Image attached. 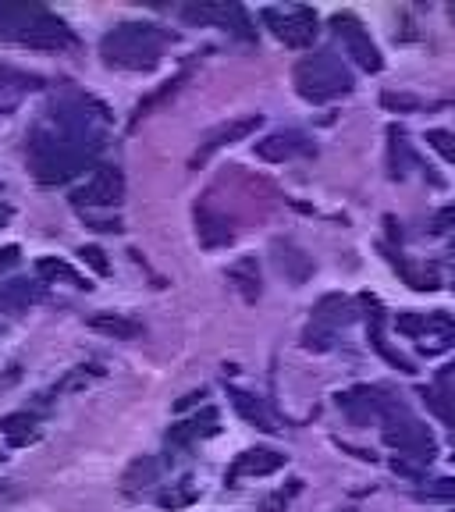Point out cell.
<instances>
[{"mask_svg":"<svg viewBox=\"0 0 455 512\" xmlns=\"http://www.w3.org/2000/svg\"><path fill=\"white\" fill-rule=\"evenodd\" d=\"M296 89L310 104H328L352 89V72L335 54H317L296 64Z\"/></svg>","mask_w":455,"mask_h":512,"instance_id":"cell-1","label":"cell"},{"mask_svg":"<svg viewBox=\"0 0 455 512\" xmlns=\"http://www.w3.org/2000/svg\"><path fill=\"white\" fill-rule=\"evenodd\" d=\"M381 424H384V441H388L392 448H399L406 459H416V463L427 466L434 456H438V441H434V434L427 431L402 402H395V406L388 409V416H384Z\"/></svg>","mask_w":455,"mask_h":512,"instance_id":"cell-2","label":"cell"},{"mask_svg":"<svg viewBox=\"0 0 455 512\" xmlns=\"http://www.w3.org/2000/svg\"><path fill=\"white\" fill-rule=\"evenodd\" d=\"M399 331L413 338L427 356H438L455 345V320L448 313H399Z\"/></svg>","mask_w":455,"mask_h":512,"instance_id":"cell-3","label":"cell"},{"mask_svg":"<svg viewBox=\"0 0 455 512\" xmlns=\"http://www.w3.org/2000/svg\"><path fill=\"white\" fill-rule=\"evenodd\" d=\"M264 22L285 47H310L317 36V15L310 8H267Z\"/></svg>","mask_w":455,"mask_h":512,"instance_id":"cell-4","label":"cell"},{"mask_svg":"<svg viewBox=\"0 0 455 512\" xmlns=\"http://www.w3.org/2000/svg\"><path fill=\"white\" fill-rule=\"evenodd\" d=\"M335 32H338V40L345 43V50H349V57L356 64H360V68H367V72H381V50L374 47V40H370V32L363 29L360 22H356V18L352 15H338L335 22Z\"/></svg>","mask_w":455,"mask_h":512,"instance_id":"cell-5","label":"cell"},{"mask_svg":"<svg viewBox=\"0 0 455 512\" xmlns=\"http://www.w3.org/2000/svg\"><path fill=\"white\" fill-rule=\"evenodd\" d=\"M160 47V32L153 25H125L114 36H107L104 50L111 54V61H121L125 54H143L153 64V54Z\"/></svg>","mask_w":455,"mask_h":512,"instance_id":"cell-6","label":"cell"},{"mask_svg":"<svg viewBox=\"0 0 455 512\" xmlns=\"http://www.w3.org/2000/svg\"><path fill=\"white\" fill-rule=\"evenodd\" d=\"M285 466V456L281 452H274V448H253V452H242L239 459H235L232 473H228V480H242V477H267V473L281 470Z\"/></svg>","mask_w":455,"mask_h":512,"instance_id":"cell-7","label":"cell"},{"mask_svg":"<svg viewBox=\"0 0 455 512\" xmlns=\"http://www.w3.org/2000/svg\"><path fill=\"white\" fill-rule=\"evenodd\" d=\"M185 18H192V22H217V25H228V29H235L239 36H253L249 32V18L242 15V8H235V4H200V8H189L185 11Z\"/></svg>","mask_w":455,"mask_h":512,"instance_id":"cell-8","label":"cell"},{"mask_svg":"<svg viewBox=\"0 0 455 512\" xmlns=\"http://www.w3.org/2000/svg\"><path fill=\"white\" fill-rule=\"evenodd\" d=\"M306 150H310V143H306L299 132H274V136H267L264 143L256 146V153L264 160H274V164L299 157V153H306Z\"/></svg>","mask_w":455,"mask_h":512,"instance_id":"cell-9","label":"cell"},{"mask_svg":"<svg viewBox=\"0 0 455 512\" xmlns=\"http://www.w3.org/2000/svg\"><path fill=\"white\" fill-rule=\"evenodd\" d=\"M256 125H260V114H249V118L228 121V125L214 128V132L207 136V143H203V150H200V157H196V160H207L210 153L221 150V146H232L235 139H242V136H249V132H256Z\"/></svg>","mask_w":455,"mask_h":512,"instance_id":"cell-10","label":"cell"},{"mask_svg":"<svg viewBox=\"0 0 455 512\" xmlns=\"http://www.w3.org/2000/svg\"><path fill=\"white\" fill-rule=\"evenodd\" d=\"M121 196V175L118 171H96L79 192L75 200L79 203H114Z\"/></svg>","mask_w":455,"mask_h":512,"instance_id":"cell-11","label":"cell"},{"mask_svg":"<svg viewBox=\"0 0 455 512\" xmlns=\"http://www.w3.org/2000/svg\"><path fill=\"white\" fill-rule=\"evenodd\" d=\"M420 395H424L427 409L438 416L441 424L455 431V388H441V384H431V388H420Z\"/></svg>","mask_w":455,"mask_h":512,"instance_id":"cell-12","label":"cell"},{"mask_svg":"<svg viewBox=\"0 0 455 512\" xmlns=\"http://www.w3.org/2000/svg\"><path fill=\"white\" fill-rule=\"evenodd\" d=\"M395 267H399L402 278H406L413 288H420V292H434V288H438V271H434V267L409 264V260H399V256H395Z\"/></svg>","mask_w":455,"mask_h":512,"instance_id":"cell-13","label":"cell"},{"mask_svg":"<svg viewBox=\"0 0 455 512\" xmlns=\"http://www.w3.org/2000/svg\"><path fill=\"white\" fill-rule=\"evenodd\" d=\"M228 278L235 281V285H239V292L246 299H256L260 296V271H256V260H239V264L232 267V271H228Z\"/></svg>","mask_w":455,"mask_h":512,"instance_id":"cell-14","label":"cell"},{"mask_svg":"<svg viewBox=\"0 0 455 512\" xmlns=\"http://www.w3.org/2000/svg\"><path fill=\"white\" fill-rule=\"evenodd\" d=\"M416 164L413 150H409V139L402 128H392V175L395 178H406V171Z\"/></svg>","mask_w":455,"mask_h":512,"instance_id":"cell-15","label":"cell"},{"mask_svg":"<svg viewBox=\"0 0 455 512\" xmlns=\"http://www.w3.org/2000/svg\"><path fill=\"white\" fill-rule=\"evenodd\" d=\"M352 303L349 299H342V296H328L324 303L317 306V320L320 324H349L352 320Z\"/></svg>","mask_w":455,"mask_h":512,"instance_id":"cell-16","label":"cell"},{"mask_svg":"<svg viewBox=\"0 0 455 512\" xmlns=\"http://www.w3.org/2000/svg\"><path fill=\"white\" fill-rule=\"evenodd\" d=\"M235 406H239V413L246 416V420H253L256 427H260V431H274V424H271V416L264 413V406H260V402H253L249 399V395H235Z\"/></svg>","mask_w":455,"mask_h":512,"instance_id":"cell-17","label":"cell"},{"mask_svg":"<svg viewBox=\"0 0 455 512\" xmlns=\"http://www.w3.org/2000/svg\"><path fill=\"white\" fill-rule=\"evenodd\" d=\"M427 143H431V150L438 153V157L455 164V132H448V128H431V132H427Z\"/></svg>","mask_w":455,"mask_h":512,"instance_id":"cell-18","label":"cell"},{"mask_svg":"<svg viewBox=\"0 0 455 512\" xmlns=\"http://www.w3.org/2000/svg\"><path fill=\"white\" fill-rule=\"evenodd\" d=\"M93 328L107 331V335H118V338L139 335V324H132V320H121V317H93Z\"/></svg>","mask_w":455,"mask_h":512,"instance_id":"cell-19","label":"cell"},{"mask_svg":"<svg viewBox=\"0 0 455 512\" xmlns=\"http://www.w3.org/2000/svg\"><path fill=\"white\" fill-rule=\"evenodd\" d=\"M200 498V491H196V484L192 480H182L175 491H164L160 495V505H168V509H178V505H189V502H196Z\"/></svg>","mask_w":455,"mask_h":512,"instance_id":"cell-20","label":"cell"},{"mask_svg":"<svg viewBox=\"0 0 455 512\" xmlns=\"http://www.w3.org/2000/svg\"><path fill=\"white\" fill-rule=\"evenodd\" d=\"M424 498H445V502H455V480L452 477H441V480H431L424 491Z\"/></svg>","mask_w":455,"mask_h":512,"instance_id":"cell-21","label":"cell"},{"mask_svg":"<svg viewBox=\"0 0 455 512\" xmlns=\"http://www.w3.org/2000/svg\"><path fill=\"white\" fill-rule=\"evenodd\" d=\"M384 107H392V111H416V107H424V100H416L409 93H384Z\"/></svg>","mask_w":455,"mask_h":512,"instance_id":"cell-22","label":"cell"},{"mask_svg":"<svg viewBox=\"0 0 455 512\" xmlns=\"http://www.w3.org/2000/svg\"><path fill=\"white\" fill-rule=\"evenodd\" d=\"M434 232L455 235V203H448V207H441L438 214H434Z\"/></svg>","mask_w":455,"mask_h":512,"instance_id":"cell-23","label":"cell"},{"mask_svg":"<svg viewBox=\"0 0 455 512\" xmlns=\"http://www.w3.org/2000/svg\"><path fill=\"white\" fill-rule=\"evenodd\" d=\"M40 274H54V278H68V281H72V285H79V288H82L79 274H75L72 267H64V264H54V260H43V264H40Z\"/></svg>","mask_w":455,"mask_h":512,"instance_id":"cell-24","label":"cell"},{"mask_svg":"<svg viewBox=\"0 0 455 512\" xmlns=\"http://www.w3.org/2000/svg\"><path fill=\"white\" fill-rule=\"evenodd\" d=\"M434 384H441V388H455V363L441 367V370H438V377H434Z\"/></svg>","mask_w":455,"mask_h":512,"instance_id":"cell-25","label":"cell"},{"mask_svg":"<svg viewBox=\"0 0 455 512\" xmlns=\"http://www.w3.org/2000/svg\"><path fill=\"white\" fill-rule=\"evenodd\" d=\"M8 217H11V210H8V207H0V224L8 221Z\"/></svg>","mask_w":455,"mask_h":512,"instance_id":"cell-26","label":"cell"},{"mask_svg":"<svg viewBox=\"0 0 455 512\" xmlns=\"http://www.w3.org/2000/svg\"><path fill=\"white\" fill-rule=\"evenodd\" d=\"M452 288H455V281H452Z\"/></svg>","mask_w":455,"mask_h":512,"instance_id":"cell-27","label":"cell"}]
</instances>
